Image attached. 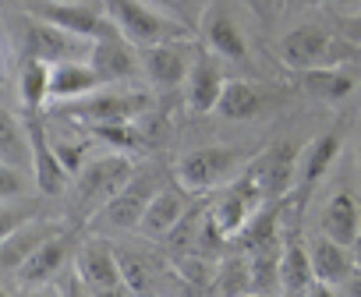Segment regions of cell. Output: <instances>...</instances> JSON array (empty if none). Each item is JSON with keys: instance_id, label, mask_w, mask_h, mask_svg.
<instances>
[{"instance_id": "cell-24", "label": "cell", "mask_w": 361, "mask_h": 297, "mask_svg": "<svg viewBox=\"0 0 361 297\" xmlns=\"http://www.w3.org/2000/svg\"><path fill=\"white\" fill-rule=\"evenodd\" d=\"M252 262V290L262 297H283V283H280V262H283V237L273 244H262L255 251H248Z\"/></svg>"}, {"instance_id": "cell-20", "label": "cell", "mask_w": 361, "mask_h": 297, "mask_svg": "<svg viewBox=\"0 0 361 297\" xmlns=\"http://www.w3.org/2000/svg\"><path fill=\"white\" fill-rule=\"evenodd\" d=\"M308 248H312V265H315V279L319 283H333L336 286V283H347L357 272L350 244H340V241L319 234Z\"/></svg>"}, {"instance_id": "cell-3", "label": "cell", "mask_w": 361, "mask_h": 297, "mask_svg": "<svg viewBox=\"0 0 361 297\" xmlns=\"http://www.w3.org/2000/svg\"><path fill=\"white\" fill-rule=\"evenodd\" d=\"M248 153L245 148H231V145H199L188 153L177 156L173 177L180 188H188L192 195L199 191H213V188H227L231 181H238L245 174Z\"/></svg>"}, {"instance_id": "cell-39", "label": "cell", "mask_w": 361, "mask_h": 297, "mask_svg": "<svg viewBox=\"0 0 361 297\" xmlns=\"http://www.w3.org/2000/svg\"><path fill=\"white\" fill-rule=\"evenodd\" d=\"M347 283H350V297H361V276H350Z\"/></svg>"}, {"instance_id": "cell-38", "label": "cell", "mask_w": 361, "mask_h": 297, "mask_svg": "<svg viewBox=\"0 0 361 297\" xmlns=\"http://www.w3.org/2000/svg\"><path fill=\"white\" fill-rule=\"evenodd\" d=\"M350 251H354V262H357V269H361V234L354 237V244H350Z\"/></svg>"}, {"instance_id": "cell-30", "label": "cell", "mask_w": 361, "mask_h": 297, "mask_svg": "<svg viewBox=\"0 0 361 297\" xmlns=\"http://www.w3.org/2000/svg\"><path fill=\"white\" fill-rule=\"evenodd\" d=\"M121 255V269H124V283L138 293V297H159V272L149 258L135 255V251H117Z\"/></svg>"}, {"instance_id": "cell-26", "label": "cell", "mask_w": 361, "mask_h": 297, "mask_svg": "<svg viewBox=\"0 0 361 297\" xmlns=\"http://www.w3.org/2000/svg\"><path fill=\"white\" fill-rule=\"evenodd\" d=\"M0 163H11V167L32 170L29 124H22L11 110H4V117H0Z\"/></svg>"}, {"instance_id": "cell-31", "label": "cell", "mask_w": 361, "mask_h": 297, "mask_svg": "<svg viewBox=\"0 0 361 297\" xmlns=\"http://www.w3.org/2000/svg\"><path fill=\"white\" fill-rule=\"evenodd\" d=\"M92 131V138L106 141L114 153H135V148H142V131L135 127V120H124V124H99V127H85Z\"/></svg>"}, {"instance_id": "cell-14", "label": "cell", "mask_w": 361, "mask_h": 297, "mask_svg": "<svg viewBox=\"0 0 361 297\" xmlns=\"http://www.w3.org/2000/svg\"><path fill=\"white\" fill-rule=\"evenodd\" d=\"M71 265H75V276H78L89 290H106V286H121V283H124L121 255H117V248H114L103 234L82 241Z\"/></svg>"}, {"instance_id": "cell-8", "label": "cell", "mask_w": 361, "mask_h": 297, "mask_svg": "<svg viewBox=\"0 0 361 297\" xmlns=\"http://www.w3.org/2000/svg\"><path fill=\"white\" fill-rule=\"evenodd\" d=\"M163 184H159V177L152 174V170H135V177L117 191V198L92 220L96 227H103V230H117V234H128V230H138L142 227V216H145V209H149V202L156 198V191H159Z\"/></svg>"}, {"instance_id": "cell-28", "label": "cell", "mask_w": 361, "mask_h": 297, "mask_svg": "<svg viewBox=\"0 0 361 297\" xmlns=\"http://www.w3.org/2000/svg\"><path fill=\"white\" fill-rule=\"evenodd\" d=\"M259 110H262L259 89H255L252 82H245V78H227L224 96H220V103H216V113L227 117V120H248V117H255Z\"/></svg>"}, {"instance_id": "cell-23", "label": "cell", "mask_w": 361, "mask_h": 297, "mask_svg": "<svg viewBox=\"0 0 361 297\" xmlns=\"http://www.w3.org/2000/svg\"><path fill=\"white\" fill-rule=\"evenodd\" d=\"M340 156V131H326L319 138H312L301 148V163H298V184L301 188H315L326 170L333 167V160Z\"/></svg>"}, {"instance_id": "cell-7", "label": "cell", "mask_w": 361, "mask_h": 297, "mask_svg": "<svg viewBox=\"0 0 361 297\" xmlns=\"http://www.w3.org/2000/svg\"><path fill=\"white\" fill-rule=\"evenodd\" d=\"M340 36H333L326 25H298L280 39V61L290 71H312V68H329L340 64Z\"/></svg>"}, {"instance_id": "cell-35", "label": "cell", "mask_w": 361, "mask_h": 297, "mask_svg": "<svg viewBox=\"0 0 361 297\" xmlns=\"http://www.w3.org/2000/svg\"><path fill=\"white\" fill-rule=\"evenodd\" d=\"M92 297H138L128 283H121V286H106V290H92Z\"/></svg>"}, {"instance_id": "cell-11", "label": "cell", "mask_w": 361, "mask_h": 297, "mask_svg": "<svg viewBox=\"0 0 361 297\" xmlns=\"http://www.w3.org/2000/svg\"><path fill=\"white\" fill-rule=\"evenodd\" d=\"M89 64L96 68L103 85H131L142 75V50L131 39H124L121 32H110L92 43Z\"/></svg>"}, {"instance_id": "cell-29", "label": "cell", "mask_w": 361, "mask_h": 297, "mask_svg": "<svg viewBox=\"0 0 361 297\" xmlns=\"http://www.w3.org/2000/svg\"><path fill=\"white\" fill-rule=\"evenodd\" d=\"M255 293L252 290V262H248V251H238V255H227L216 269V286H213V297H248Z\"/></svg>"}, {"instance_id": "cell-42", "label": "cell", "mask_w": 361, "mask_h": 297, "mask_svg": "<svg viewBox=\"0 0 361 297\" xmlns=\"http://www.w3.org/2000/svg\"><path fill=\"white\" fill-rule=\"evenodd\" d=\"M248 297H262V293H248Z\"/></svg>"}, {"instance_id": "cell-9", "label": "cell", "mask_w": 361, "mask_h": 297, "mask_svg": "<svg viewBox=\"0 0 361 297\" xmlns=\"http://www.w3.org/2000/svg\"><path fill=\"white\" fill-rule=\"evenodd\" d=\"M195 57H199V50L188 39L145 46L142 50V75L156 89H180L188 82L192 68H195Z\"/></svg>"}, {"instance_id": "cell-40", "label": "cell", "mask_w": 361, "mask_h": 297, "mask_svg": "<svg viewBox=\"0 0 361 297\" xmlns=\"http://www.w3.org/2000/svg\"><path fill=\"white\" fill-rule=\"evenodd\" d=\"M32 297H61V293H39V290H32Z\"/></svg>"}, {"instance_id": "cell-22", "label": "cell", "mask_w": 361, "mask_h": 297, "mask_svg": "<svg viewBox=\"0 0 361 297\" xmlns=\"http://www.w3.org/2000/svg\"><path fill=\"white\" fill-rule=\"evenodd\" d=\"M319 230L340 244H354V237L361 234V206L350 191H336L319 216Z\"/></svg>"}, {"instance_id": "cell-10", "label": "cell", "mask_w": 361, "mask_h": 297, "mask_svg": "<svg viewBox=\"0 0 361 297\" xmlns=\"http://www.w3.org/2000/svg\"><path fill=\"white\" fill-rule=\"evenodd\" d=\"M75 255H78L75 234H71V230H61V234H54L11 279H15L22 290H47V286L68 269V262H75Z\"/></svg>"}, {"instance_id": "cell-15", "label": "cell", "mask_w": 361, "mask_h": 297, "mask_svg": "<svg viewBox=\"0 0 361 297\" xmlns=\"http://www.w3.org/2000/svg\"><path fill=\"white\" fill-rule=\"evenodd\" d=\"M188 195H192V191L180 188V184H173V188L163 184V188L156 191V198L149 202L138 234H145L149 241H170L180 227H185V220H188V209H192Z\"/></svg>"}, {"instance_id": "cell-34", "label": "cell", "mask_w": 361, "mask_h": 297, "mask_svg": "<svg viewBox=\"0 0 361 297\" xmlns=\"http://www.w3.org/2000/svg\"><path fill=\"white\" fill-rule=\"evenodd\" d=\"M61 297H92V290L71 272V276L64 279V286H61Z\"/></svg>"}, {"instance_id": "cell-36", "label": "cell", "mask_w": 361, "mask_h": 297, "mask_svg": "<svg viewBox=\"0 0 361 297\" xmlns=\"http://www.w3.org/2000/svg\"><path fill=\"white\" fill-rule=\"evenodd\" d=\"M305 297H340V293L333 290V283H315V286H312Z\"/></svg>"}, {"instance_id": "cell-19", "label": "cell", "mask_w": 361, "mask_h": 297, "mask_svg": "<svg viewBox=\"0 0 361 297\" xmlns=\"http://www.w3.org/2000/svg\"><path fill=\"white\" fill-rule=\"evenodd\" d=\"M99 89H103V78L96 75L89 61H64V64H54L50 71V99L57 103H78Z\"/></svg>"}, {"instance_id": "cell-12", "label": "cell", "mask_w": 361, "mask_h": 297, "mask_svg": "<svg viewBox=\"0 0 361 297\" xmlns=\"http://www.w3.org/2000/svg\"><path fill=\"white\" fill-rule=\"evenodd\" d=\"M29 141H32V181L43 195H61L71 181V170L64 167L61 153H57V145L43 124L39 113H29Z\"/></svg>"}, {"instance_id": "cell-27", "label": "cell", "mask_w": 361, "mask_h": 297, "mask_svg": "<svg viewBox=\"0 0 361 297\" xmlns=\"http://www.w3.org/2000/svg\"><path fill=\"white\" fill-rule=\"evenodd\" d=\"M50 71H54V64L22 61V68H18V99H22L25 113H39L43 103L50 99Z\"/></svg>"}, {"instance_id": "cell-5", "label": "cell", "mask_w": 361, "mask_h": 297, "mask_svg": "<svg viewBox=\"0 0 361 297\" xmlns=\"http://www.w3.org/2000/svg\"><path fill=\"white\" fill-rule=\"evenodd\" d=\"M25 11H32L36 18H43L71 36H82L89 43L117 32V25L110 22V15L103 8V0L99 4H92V0H29Z\"/></svg>"}, {"instance_id": "cell-6", "label": "cell", "mask_w": 361, "mask_h": 297, "mask_svg": "<svg viewBox=\"0 0 361 297\" xmlns=\"http://www.w3.org/2000/svg\"><path fill=\"white\" fill-rule=\"evenodd\" d=\"M149 110V96L142 89H99L78 103H64V113L68 120L82 124V127H99V124H124V120H135L138 113Z\"/></svg>"}, {"instance_id": "cell-41", "label": "cell", "mask_w": 361, "mask_h": 297, "mask_svg": "<svg viewBox=\"0 0 361 297\" xmlns=\"http://www.w3.org/2000/svg\"><path fill=\"white\" fill-rule=\"evenodd\" d=\"M357 163H361V138H357Z\"/></svg>"}, {"instance_id": "cell-33", "label": "cell", "mask_w": 361, "mask_h": 297, "mask_svg": "<svg viewBox=\"0 0 361 297\" xmlns=\"http://www.w3.org/2000/svg\"><path fill=\"white\" fill-rule=\"evenodd\" d=\"M29 174L25 167H11V163H0V202L15 206L22 195H29Z\"/></svg>"}, {"instance_id": "cell-32", "label": "cell", "mask_w": 361, "mask_h": 297, "mask_svg": "<svg viewBox=\"0 0 361 297\" xmlns=\"http://www.w3.org/2000/svg\"><path fill=\"white\" fill-rule=\"evenodd\" d=\"M149 4H156L159 11H166L180 25H188L192 32H199V25H202V18H206L213 0H149Z\"/></svg>"}, {"instance_id": "cell-13", "label": "cell", "mask_w": 361, "mask_h": 297, "mask_svg": "<svg viewBox=\"0 0 361 297\" xmlns=\"http://www.w3.org/2000/svg\"><path fill=\"white\" fill-rule=\"evenodd\" d=\"M298 163H301V148H294L290 141H276L252 163V174L266 202H283V195H290V188L298 184Z\"/></svg>"}, {"instance_id": "cell-18", "label": "cell", "mask_w": 361, "mask_h": 297, "mask_svg": "<svg viewBox=\"0 0 361 297\" xmlns=\"http://www.w3.org/2000/svg\"><path fill=\"white\" fill-rule=\"evenodd\" d=\"M224 85H227V75L220 68V57L209 53V50H199L195 57V68L185 82V96H188V106L195 113H213L220 96H224Z\"/></svg>"}, {"instance_id": "cell-2", "label": "cell", "mask_w": 361, "mask_h": 297, "mask_svg": "<svg viewBox=\"0 0 361 297\" xmlns=\"http://www.w3.org/2000/svg\"><path fill=\"white\" fill-rule=\"evenodd\" d=\"M11 46L18 50L22 61H43V64H64V61H89L92 43L82 36H71L32 11H22L11 22Z\"/></svg>"}, {"instance_id": "cell-37", "label": "cell", "mask_w": 361, "mask_h": 297, "mask_svg": "<svg viewBox=\"0 0 361 297\" xmlns=\"http://www.w3.org/2000/svg\"><path fill=\"white\" fill-rule=\"evenodd\" d=\"M333 4H336L340 15H357L361 11V0H333Z\"/></svg>"}, {"instance_id": "cell-1", "label": "cell", "mask_w": 361, "mask_h": 297, "mask_svg": "<svg viewBox=\"0 0 361 297\" xmlns=\"http://www.w3.org/2000/svg\"><path fill=\"white\" fill-rule=\"evenodd\" d=\"M135 177L128 153H99L92 156L75 177H71V206L82 220H96L114 198L117 191Z\"/></svg>"}, {"instance_id": "cell-16", "label": "cell", "mask_w": 361, "mask_h": 297, "mask_svg": "<svg viewBox=\"0 0 361 297\" xmlns=\"http://www.w3.org/2000/svg\"><path fill=\"white\" fill-rule=\"evenodd\" d=\"M199 36H202V46L209 53H216L220 61H231V64H245L248 61V39H245V29L238 25V18L220 8V4H209L202 25H199Z\"/></svg>"}, {"instance_id": "cell-21", "label": "cell", "mask_w": 361, "mask_h": 297, "mask_svg": "<svg viewBox=\"0 0 361 297\" xmlns=\"http://www.w3.org/2000/svg\"><path fill=\"white\" fill-rule=\"evenodd\" d=\"M280 283H283V297H305L319 283L315 279V265H312V248L301 237H287L283 241Z\"/></svg>"}, {"instance_id": "cell-17", "label": "cell", "mask_w": 361, "mask_h": 297, "mask_svg": "<svg viewBox=\"0 0 361 297\" xmlns=\"http://www.w3.org/2000/svg\"><path fill=\"white\" fill-rule=\"evenodd\" d=\"M64 227L54 223V220H25L22 227H15L11 234H4L0 241V265H4V276L11 279L54 234H61Z\"/></svg>"}, {"instance_id": "cell-25", "label": "cell", "mask_w": 361, "mask_h": 297, "mask_svg": "<svg viewBox=\"0 0 361 297\" xmlns=\"http://www.w3.org/2000/svg\"><path fill=\"white\" fill-rule=\"evenodd\" d=\"M301 85L308 96L322 99V103H340L354 92V75L343 71L340 64H329V68H312V71H301Z\"/></svg>"}, {"instance_id": "cell-4", "label": "cell", "mask_w": 361, "mask_h": 297, "mask_svg": "<svg viewBox=\"0 0 361 297\" xmlns=\"http://www.w3.org/2000/svg\"><path fill=\"white\" fill-rule=\"evenodd\" d=\"M103 8H106L110 22L117 25V32L124 39H131L138 50L173 43V39H192L188 25H180L177 18H170L166 11L149 4V0H103Z\"/></svg>"}]
</instances>
